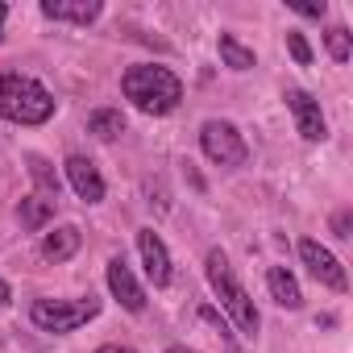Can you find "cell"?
<instances>
[{
	"label": "cell",
	"instance_id": "6da1fadb",
	"mask_svg": "<svg viewBox=\"0 0 353 353\" xmlns=\"http://www.w3.org/2000/svg\"><path fill=\"white\" fill-rule=\"evenodd\" d=\"M121 92H125V100H129L137 112H145V117H166V112L179 108V100H183L179 75H174L170 67H154V63L129 67V71L121 75Z\"/></svg>",
	"mask_w": 353,
	"mask_h": 353
},
{
	"label": "cell",
	"instance_id": "7a4b0ae2",
	"mask_svg": "<svg viewBox=\"0 0 353 353\" xmlns=\"http://www.w3.org/2000/svg\"><path fill=\"white\" fill-rule=\"evenodd\" d=\"M0 117L17 125H46L54 117V96L21 71H0Z\"/></svg>",
	"mask_w": 353,
	"mask_h": 353
},
{
	"label": "cell",
	"instance_id": "3957f363",
	"mask_svg": "<svg viewBox=\"0 0 353 353\" xmlns=\"http://www.w3.org/2000/svg\"><path fill=\"white\" fill-rule=\"evenodd\" d=\"M204 274H208V283H212V291H216L221 307H225V312H229V320L237 324V332L258 336L262 316H258V307H254L250 291L237 283V274H233V266H229L225 250H208V258H204Z\"/></svg>",
	"mask_w": 353,
	"mask_h": 353
},
{
	"label": "cell",
	"instance_id": "277c9868",
	"mask_svg": "<svg viewBox=\"0 0 353 353\" xmlns=\"http://www.w3.org/2000/svg\"><path fill=\"white\" fill-rule=\"evenodd\" d=\"M100 316V299H34V307H30V320L42 328V332H75V328H83L88 320H96Z\"/></svg>",
	"mask_w": 353,
	"mask_h": 353
},
{
	"label": "cell",
	"instance_id": "5b68a950",
	"mask_svg": "<svg viewBox=\"0 0 353 353\" xmlns=\"http://www.w3.org/2000/svg\"><path fill=\"white\" fill-rule=\"evenodd\" d=\"M200 150L216 166H245L250 162V145H245V137H241V129L233 121H204Z\"/></svg>",
	"mask_w": 353,
	"mask_h": 353
},
{
	"label": "cell",
	"instance_id": "8992f818",
	"mask_svg": "<svg viewBox=\"0 0 353 353\" xmlns=\"http://www.w3.org/2000/svg\"><path fill=\"white\" fill-rule=\"evenodd\" d=\"M299 258H303L307 274H312L320 287H328V291H345V287H349L345 266H341V262H336V254H332V250H324L320 241L303 237V241H299Z\"/></svg>",
	"mask_w": 353,
	"mask_h": 353
},
{
	"label": "cell",
	"instance_id": "52a82bcc",
	"mask_svg": "<svg viewBox=\"0 0 353 353\" xmlns=\"http://www.w3.org/2000/svg\"><path fill=\"white\" fill-rule=\"evenodd\" d=\"M287 108H291V117H295V129H299V137L303 141H324L328 137V121H324V112H320V104L303 92V88H287Z\"/></svg>",
	"mask_w": 353,
	"mask_h": 353
},
{
	"label": "cell",
	"instance_id": "ba28073f",
	"mask_svg": "<svg viewBox=\"0 0 353 353\" xmlns=\"http://www.w3.org/2000/svg\"><path fill=\"white\" fill-rule=\"evenodd\" d=\"M137 254H141L145 279L154 287H170V254H166V245L154 229H137Z\"/></svg>",
	"mask_w": 353,
	"mask_h": 353
},
{
	"label": "cell",
	"instance_id": "9c48e42d",
	"mask_svg": "<svg viewBox=\"0 0 353 353\" xmlns=\"http://www.w3.org/2000/svg\"><path fill=\"white\" fill-rule=\"evenodd\" d=\"M67 179H71V188H75V196H79L83 204H100V200H104V174H100V166H96L92 158L71 154V158H67Z\"/></svg>",
	"mask_w": 353,
	"mask_h": 353
},
{
	"label": "cell",
	"instance_id": "30bf717a",
	"mask_svg": "<svg viewBox=\"0 0 353 353\" xmlns=\"http://www.w3.org/2000/svg\"><path fill=\"white\" fill-rule=\"evenodd\" d=\"M108 291H112V299H117L125 312H145V291H141V283L133 279V270H129L125 258H112V262H108Z\"/></svg>",
	"mask_w": 353,
	"mask_h": 353
},
{
	"label": "cell",
	"instance_id": "8fae6325",
	"mask_svg": "<svg viewBox=\"0 0 353 353\" xmlns=\"http://www.w3.org/2000/svg\"><path fill=\"white\" fill-rule=\"evenodd\" d=\"M104 13L100 0H42V17L50 21H71V26H92Z\"/></svg>",
	"mask_w": 353,
	"mask_h": 353
},
{
	"label": "cell",
	"instance_id": "7c38bea8",
	"mask_svg": "<svg viewBox=\"0 0 353 353\" xmlns=\"http://www.w3.org/2000/svg\"><path fill=\"white\" fill-rule=\"evenodd\" d=\"M79 245H83V233L75 225H59L54 233L42 237V258L46 262H67V258L79 254Z\"/></svg>",
	"mask_w": 353,
	"mask_h": 353
},
{
	"label": "cell",
	"instance_id": "4fadbf2b",
	"mask_svg": "<svg viewBox=\"0 0 353 353\" xmlns=\"http://www.w3.org/2000/svg\"><path fill=\"white\" fill-rule=\"evenodd\" d=\"M266 287H270V299L279 307H287V312L303 307V291H299V283H295V274L287 266H270L266 270Z\"/></svg>",
	"mask_w": 353,
	"mask_h": 353
},
{
	"label": "cell",
	"instance_id": "5bb4252c",
	"mask_svg": "<svg viewBox=\"0 0 353 353\" xmlns=\"http://www.w3.org/2000/svg\"><path fill=\"white\" fill-rule=\"evenodd\" d=\"M54 208H59V200H46V196H26L21 200V208H17V216H21V225L30 229V233H42L50 221H54Z\"/></svg>",
	"mask_w": 353,
	"mask_h": 353
},
{
	"label": "cell",
	"instance_id": "9a60e30c",
	"mask_svg": "<svg viewBox=\"0 0 353 353\" xmlns=\"http://www.w3.org/2000/svg\"><path fill=\"white\" fill-rule=\"evenodd\" d=\"M88 133H96L100 141L121 137V133H125V117H121V108H96V112L88 117Z\"/></svg>",
	"mask_w": 353,
	"mask_h": 353
},
{
	"label": "cell",
	"instance_id": "2e32d148",
	"mask_svg": "<svg viewBox=\"0 0 353 353\" xmlns=\"http://www.w3.org/2000/svg\"><path fill=\"white\" fill-rule=\"evenodd\" d=\"M216 50H221V59H225V67H233V71H250L258 59H254V50L250 46H241L233 34H221L216 38Z\"/></svg>",
	"mask_w": 353,
	"mask_h": 353
},
{
	"label": "cell",
	"instance_id": "e0dca14e",
	"mask_svg": "<svg viewBox=\"0 0 353 353\" xmlns=\"http://www.w3.org/2000/svg\"><path fill=\"white\" fill-rule=\"evenodd\" d=\"M26 162H30V174H34V183H38V196L59 200V174H54V166L46 158H38V154H30Z\"/></svg>",
	"mask_w": 353,
	"mask_h": 353
},
{
	"label": "cell",
	"instance_id": "ac0fdd59",
	"mask_svg": "<svg viewBox=\"0 0 353 353\" xmlns=\"http://www.w3.org/2000/svg\"><path fill=\"white\" fill-rule=\"evenodd\" d=\"M324 46H328L332 63H349V54H353V38H349L345 26H332V30L324 34Z\"/></svg>",
	"mask_w": 353,
	"mask_h": 353
},
{
	"label": "cell",
	"instance_id": "d6986e66",
	"mask_svg": "<svg viewBox=\"0 0 353 353\" xmlns=\"http://www.w3.org/2000/svg\"><path fill=\"white\" fill-rule=\"evenodd\" d=\"M287 50H291V59L299 67H312V46H307V38L299 30H287Z\"/></svg>",
	"mask_w": 353,
	"mask_h": 353
},
{
	"label": "cell",
	"instance_id": "ffe728a7",
	"mask_svg": "<svg viewBox=\"0 0 353 353\" xmlns=\"http://www.w3.org/2000/svg\"><path fill=\"white\" fill-rule=\"evenodd\" d=\"M200 320H208V324H212V328L225 336V345H229V349H237V341H233V332H229V320H225V316H221L212 303H204V307H200Z\"/></svg>",
	"mask_w": 353,
	"mask_h": 353
},
{
	"label": "cell",
	"instance_id": "44dd1931",
	"mask_svg": "<svg viewBox=\"0 0 353 353\" xmlns=\"http://www.w3.org/2000/svg\"><path fill=\"white\" fill-rule=\"evenodd\" d=\"M349 229H353V212H349V208H341V212L332 216V237H341V241H345V237H349Z\"/></svg>",
	"mask_w": 353,
	"mask_h": 353
},
{
	"label": "cell",
	"instance_id": "7402d4cb",
	"mask_svg": "<svg viewBox=\"0 0 353 353\" xmlns=\"http://www.w3.org/2000/svg\"><path fill=\"white\" fill-rule=\"evenodd\" d=\"M291 9H295L299 17H324V9H328V5L320 0V5H291Z\"/></svg>",
	"mask_w": 353,
	"mask_h": 353
},
{
	"label": "cell",
	"instance_id": "603a6c76",
	"mask_svg": "<svg viewBox=\"0 0 353 353\" xmlns=\"http://www.w3.org/2000/svg\"><path fill=\"white\" fill-rule=\"evenodd\" d=\"M96 353H137V349H129V345H100Z\"/></svg>",
	"mask_w": 353,
	"mask_h": 353
},
{
	"label": "cell",
	"instance_id": "cb8c5ba5",
	"mask_svg": "<svg viewBox=\"0 0 353 353\" xmlns=\"http://www.w3.org/2000/svg\"><path fill=\"white\" fill-rule=\"evenodd\" d=\"M5 303H13V291H9V283H5V279H0V307H5Z\"/></svg>",
	"mask_w": 353,
	"mask_h": 353
},
{
	"label": "cell",
	"instance_id": "d4e9b609",
	"mask_svg": "<svg viewBox=\"0 0 353 353\" xmlns=\"http://www.w3.org/2000/svg\"><path fill=\"white\" fill-rule=\"evenodd\" d=\"M5 21H9V5L0 0V38H5Z\"/></svg>",
	"mask_w": 353,
	"mask_h": 353
},
{
	"label": "cell",
	"instance_id": "484cf974",
	"mask_svg": "<svg viewBox=\"0 0 353 353\" xmlns=\"http://www.w3.org/2000/svg\"><path fill=\"white\" fill-rule=\"evenodd\" d=\"M166 353H196V349H188V345H170Z\"/></svg>",
	"mask_w": 353,
	"mask_h": 353
}]
</instances>
